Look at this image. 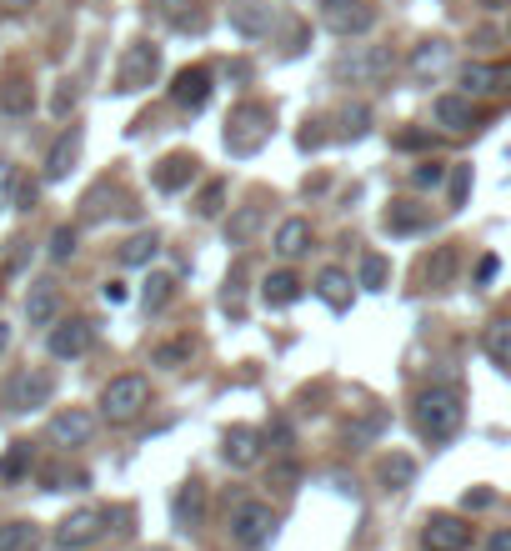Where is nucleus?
<instances>
[{"instance_id":"obj_31","label":"nucleus","mask_w":511,"mask_h":551,"mask_svg":"<svg viewBox=\"0 0 511 551\" xmlns=\"http://www.w3.org/2000/svg\"><path fill=\"white\" fill-rule=\"evenodd\" d=\"M31 466H36V446H31V441H11V451L0 456V481L16 486V481L31 476Z\"/></svg>"},{"instance_id":"obj_47","label":"nucleus","mask_w":511,"mask_h":551,"mask_svg":"<svg viewBox=\"0 0 511 551\" xmlns=\"http://www.w3.org/2000/svg\"><path fill=\"white\" fill-rule=\"evenodd\" d=\"M261 436H266V451H281V456H286V451H291V441H296L286 421H271V426H266Z\"/></svg>"},{"instance_id":"obj_13","label":"nucleus","mask_w":511,"mask_h":551,"mask_svg":"<svg viewBox=\"0 0 511 551\" xmlns=\"http://www.w3.org/2000/svg\"><path fill=\"white\" fill-rule=\"evenodd\" d=\"M91 341H96V321H86V316L56 321V326H51V336H46V346H51V356H56V361H76V356H86V351H91Z\"/></svg>"},{"instance_id":"obj_4","label":"nucleus","mask_w":511,"mask_h":551,"mask_svg":"<svg viewBox=\"0 0 511 551\" xmlns=\"http://www.w3.org/2000/svg\"><path fill=\"white\" fill-rule=\"evenodd\" d=\"M391 71H396L391 46H351V51L336 56V66H331V76H336V81H351V86H381Z\"/></svg>"},{"instance_id":"obj_41","label":"nucleus","mask_w":511,"mask_h":551,"mask_svg":"<svg viewBox=\"0 0 511 551\" xmlns=\"http://www.w3.org/2000/svg\"><path fill=\"white\" fill-rule=\"evenodd\" d=\"M226 211V181H206V191L196 196V216H221Z\"/></svg>"},{"instance_id":"obj_10","label":"nucleus","mask_w":511,"mask_h":551,"mask_svg":"<svg viewBox=\"0 0 511 551\" xmlns=\"http://www.w3.org/2000/svg\"><path fill=\"white\" fill-rule=\"evenodd\" d=\"M196 176H201V161H196L191 151H171V156H161V161L151 166V186H156L161 196H181V191H191Z\"/></svg>"},{"instance_id":"obj_33","label":"nucleus","mask_w":511,"mask_h":551,"mask_svg":"<svg viewBox=\"0 0 511 551\" xmlns=\"http://www.w3.org/2000/svg\"><path fill=\"white\" fill-rule=\"evenodd\" d=\"M0 551H41V526L36 521H6L0 526Z\"/></svg>"},{"instance_id":"obj_56","label":"nucleus","mask_w":511,"mask_h":551,"mask_svg":"<svg viewBox=\"0 0 511 551\" xmlns=\"http://www.w3.org/2000/svg\"><path fill=\"white\" fill-rule=\"evenodd\" d=\"M6 346H11V326H6V321H0V351H6Z\"/></svg>"},{"instance_id":"obj_38","label":"nucleus","mask_w":511,"mask_h":551,"mask_svg":"<svg viewBox=\"0 0 511 551\" xmlns=\"http://www.w3.org/2000/svg\"><path fill=\"white\" fill-rule=\"evenodd\" d=\"M191 361V336H176V341H161L156 351H151V366H161V371H181Z\"/></svg>"},{"instance_id":"obj_45","label":"nucleus","mask_w":511,"mask_h":551,"mask_svg":"<svg viewBox=\"0 0 511 551\" xmlns=\"http://www.w3.org/2000/svg\"><path fill=\"white\" fill-rule=\"evenodd\" d=\"M471 196V166H451V211H461Z\"/></svg>"},{"instance_id":"obj_51","label":"nucleus","mask_w":511,"mask_h":551,"mask_svg":"<svg viewBox=\"0 0 511 551\" xmlns=\"http://www.w3.org/2000/svg\"><path fill=\"white\" fill-rule=\"evenodd\" d=\"M491 501H496L491 491H466V496H461V506H466V511H481V506H491Z\"/></svg>"},{"instance_id":"obj_53","label":"nucleus","mask_w":511,"mask_h":551,"mask_svg":"<svg viewBox=\"0 0 511 551\" xmlns=\"http://www.w3.org/2000/svg\"><path fill=\"white\" fill-rule=\"evenodd\" d=\"M106 301H111V306L126 301V286H121V281H106Z\"/></svg>"},{"instance_id":"obj_30","label":"nucleus","mask_w":511,"mask_h":551,"mask_svg":"<svg viewBox=\"0 0 511 551\" xmlns=\"http://www.w3.org/2000/svg\"><path fill=\"white\" fill-rule=\"evenodd\" d=\"M376 481H381L386 491H401V486H411V481H416V461H411L406 451H391V456H381Z\"/></svg>"},{"instance_id":"obj_57","label":"nucleus","mask_w":511,"mask_h":551,"mask_svg":"<svg viewBox=\"0 0 511 551\" xmlns=\"http://www.w3.org/2000/svg\"><path fill=\"white\" fill-rule=\"evenodd\" d=\"M506 41H511V26H506Z\"/></svg>"},{"instance_id":"obj_39","label":"nucleus","mask_w":511,"mask_h":551,"mask_svg":"<svg viewBox=\"0 0 511 551\" xmlns=\"http://www.w3.org/2000/svg\"><path fill=\"white\" fill-rule=\"evenodd\" d=\"M446 176H451V166H446V161H436V156H426V161H416V166H411V186H416V191H436Z\"/></svg>"},{"instance_id":"obj_25","label":"nucleus","mask_w":511,"mask_h":551,"mask_svg":"<svg viewBox=\"0 0 511 551\" xmlns=\"http://www.w3.org/2000/svg\"><path fill=\"white\" fill-rule=\"evenodd\" d=\"M301 291H306V281H301L296 271H271V276L261 281V301H266L271 311L296 306V301H301Z\"/></svg>"},{"instance_id":"obj_22","label":"nucleus","mask_w":511,"mask_h":551,"mask_svg":"<svg viewBox=\"0 0 511 551\" xmlns=\"http://www.w3.org/2000/svg\"><path fill=\"white\" fill-rule=\"evenodd\" d=\"M436 126H441L446 136H461V131H471V126H476V106H471V96H461V91H451V96H436Z\"/></svg>"},{"instance_id":"obj_9","label":"nucleus","mask_w":511,"mask_h":551,"mask_svg":"<svg viewBox=\"0 0 511 551\" xmlns=\"http://www.w3.org/2000/svg\"><path fill=\"white\" fill-rule=\"evenodd\" d=\"M211 66H181L176 76H171V106H181V111H206L211 106Z\"/></svg>"},{"instance_id":"obj_5","label":"nucleus","mask_w":511,"mask_h":551,"mask_svg":"<svg viewBox=\"0 0 511 551\" xmlns=\"http://www.w3.org/2000/svg\"><path fill=\"white\" fill-rule=\"evenodd\" d=\"M226 531H231V541H236L241 551H261V546L276 536V511H271L266 501L246 496V501H236V506H231Z\"/></svg>"},{"instance_id":"obj_35","label":"nucleus","mask_w":511,"mask_h":551,"mask_svg":"<svg viewBox=\"0 0 511 551\" xmlns=\"http://www.w3.org/2000/svg\"><path fill=\"white\" fill-rule=\"evenodd\" d=\"M0 111H6V116H31L36 111L31 81H6V86H0Z\"/></svg>"},{"instance_id":"obj_52","label":"nucleus","mask_w":511,"mask_h":551,"mask_svg":"<svg viewBox=\"0 0 511 551\" xmlns=\"http://www.w3.org/2000/svg\"><path fill=\"white\" fill-rule=\"evenodd\" d=\"M486 551H511V531H491V541H486Z\"/></svg>"},{"instance_id":"obj_17","label":"nucleus","mask_w":511,"mask_h":551,"mask_svg":"<svg viewBox=\"0 0 511 551\" xmlns=\"http://www.w3.org/2000/svg\"><path fill=\"white\" fill-rule=\"evenodd\" d=\"M461 96H506L511 91V66H486V61H471V66H461Z\"/></svg>"},{"instance_id":"obj_19","label":"nucleus","mask_w":511,"mask_h":551,"mask_svg":"<svg viewBox=\"0 0 511 551\" xmlns=\"http://www.w3.org/2000/svg\"><path fill=\"white\" fill-rule=\"evenodd\" d=\"M81 146H86V131H81V126H66V131L56 136L51 156H46V181H66V176L76 171V161H81Z\"/></svg>"},{"instance_id":"obj_8","label":"nucleus","mask_w":511,"mask_h":551,"mask_svg":"<svg viewBox=\"0 0 511 551\" xmlns=\"http://www.w3.org/2000/svg\"><path fill=\"white\" fill-rule=\"evenodd\" d=\"M106 521H111V511H106V506H81V511L61 516V526H56V536H51V541H56L61 551H81V546L101 541Z\"/></svg>"},{"instance_id":"obj_6","label":"nucleus","mask_w":511,"mask_h":551,"mask_svg":"<svg viewBox=\"0 0 511 551\" xmlns=\"http://www.w3.org/2000/svg\"><path fill=\"white\" fill-rule=\"evenodd\" d=\"M156 76H161V46L131 41L126 56H121V66H116V91H121V96H136V91H146Z\"/></svg>"},{"instance_id":"obj_28","label":"nucleus","mask_w":511,"mask_h":551,"mask_svg":"<svg viewBox=\"0 0 511 551\" xmlns=\"http://www.w3.org/2000/svg\"><path fill=\"white\" fill-rule=\"evenodd\" d=\"M316 296H321L331 311H351V276H346L341 266H326V271L316 276Z\"/></svg>"},{"instance_id":"obj_34","label":"nucleus","mask_w":511,"mask_h":551,"mask_svg":"<svg viewBox=\"0 0 511 551\" xmlns=\"http://www.w3.org/2000/svg\"><path fill=\"white\" fill-rule=\"evenodd\" d=\"M386 421H391V416H386L381 406H366L361 416L346 421V441H376V436L386 431Z\"/></svg>"},{"instance_id":"obj_16","label":"nucleus","mask_w":511,"mask_h":551,"mask_svg":"<svg viewBox=\"0 0 511 551\" xmlns=\"http://www.w3.org/2000/svg\"><path fill=\"white\" fill-rule=\"evenodd\" d=\"M261 456H266V436H261L256 426H231V431L221 436V461H226V466L246 471V466H256Z\"/></svg>"},{"instance_id":"obj_2","label":"nucleus","mask_w":511,"mask_h":551,"mask_svg":"<svg viewBox=\"0 0 511 551\" xmlns=\"http://www.w3.org/2000/svg\"><path fill=\"white\" fill-rule=\"evenodd\" d=\"M271 126H276V111H271L266 101H241V106L226 116L221 141H226L231 156H256V151L271 141Z\"/></svg>"},{"instance_id":"obj_48","label":"nucleus","mask_w":511,"mask_h":551,"mask_svg":"<svg viewBox=\"0 0 511 551\" xmlns=\"http://www.w3.org/2000/svg\"><path fill=\"white\" fill-rule=\"evenodd\" d=\"M321 126H326V121H306V131L296 136V146H301V151H321V146H326V131H321Z\"/></svg>"},{"instance_id":"obj_29","label":"nucleus","mask_w":511,"mask_h":551,"mask_svg":"<svg viewBox=\"0 0 511 551\" xmlns=\"http://www.w3.org/2000/svg\"><path fill=\"white\" fill-rule=\"evenodd\" d=\"M481 351L496 371H511V321H491L481 331Z\"/></svg>"},{"instance_id":"obj_23","label":"nucleus","mask_w":511,"mask_h":551,"mask_svg":"<svg viewBox=\"0 0 511 551\" xmlns=\"http://www.w3.org/2000/svg\"><path fill=\"white\" fill-rule=\"evenodd\" d=\"M271 251H276L281 261H301V256L311 251V221H306V216H286V221L276 226Z\"/></svg>"},{"instance_id":"obj_46","label":"nucleus","mask_w":511,"mask_h":551,"mask_svg":"<svg viewBox=\"0 0 511 551\" xmlns=\"http://www.w3.org/2000/svg\"><path fill=\"white\" fill-rule=\"evenodd\" d=\"M76 101H81L76 81H61V86H56V96H51V111H56V116H71V111H76Z\"/></svg>"},{"instance_id":"obj_42","label":"nucleus","mask_w":511,"mask_h":551,"mask_svg":"<svg viewBox=\"0 0 511 551\" xmlns=\"http://www.w3.org/2000/svg\"><path fill=\"white\" fill-rule=\"evenodd\" d=\"M46 491H71V486H86V471H71V466H46L41 471Z\"/></svg>"},{"instance_id":"obj_49","label":"nucleus","mask_w":511,"mask_h":551,"mask_svg":"<svg viewBox=\"0 0 511 551\" xmlns=\"http://www.w3.org/2000/svg\"><path fill=\"white\" fill-rule=\"evenodd\" d=\"M36 196H41V186L26 181V176H16V211H36Z\"/></svg>"},{"instance_id":"obj_12","label":"nucleus","mask_w":511,"mask_h":551,"mask_svg":"<svg viewBox=\"0 0 511 551\" xmlns=\"http://www.w3.org/2000/svg\"><path fill=\"white\" fill-rule=\"evenodd\" d=\"M376 26V6L371 0H336V6H326V31L341 36V41H356Z\"/></svg>"},{"instance_id":"obj_36","label":"nucleus","mask_w":511,"mask_h":551,"mask_svg":"<svg viewBox=\"0 0 511 551\" xmlns=\"http://www.w3.org/2000/svg\"><path fill=\"white\" fill-rule=\"evenodd\" d=\"M386 281H391V261H386L381 251H361V281H356V286L386 291Z\"/></svg>"},{"instance_id":"obj_44","label":"nucleus","mask_w":511,"mask_h":551,"mask_svg":"<svg viewBox=\"0 0 511 551\" xmlns=\"http://www.w3.org/2000/svg\"><path fill=\"white\" fill-rule=\"evenodd\" d=\"M391 146H396V151H431L436 141H431V131H416V126H406V131H396V136H391Z\"/></svg>"},{"instance_id":"obj_54","label":"nucleus","mask_w":511,"mask_h":551,"mask_svg":"<svg viewBox=\"0 0 511 551\" xmlns=\"http://www.w3.org/2000/svg\"><path fill=\"white\" fill-rule=\"evenodd\" d=\"M0 6H6V11H31L36 0H0Z\"/></svg>"},{"instance_id":"obj_3","label":"nucleus","mask_w":511,"mask_h":551,"mask_svg":"<svg viewBox=\"0 0 511 551\" xmlns=\"http://www.w3.org/2000/svg\"><path fill=\"white\" fill-rule=\"evenodd\" d=\"M146 406H151V381L141 371H121V376H111L101 386V421H111V426L141 421Z\"/></svg>"},{"instance_id":"obj_21","label":"nucleus","mask_w":511,"mask_h":551,"mask_svg":"<svg viewBox=\"0 0 511 551\" xmlns=\"http://www.w3.org/2000/svg\"><path fill=\"white\" fill-rule=\"evenodd\" d=\"M56 316H61V286L46 276V281H31V291H26V321L31 326H56Z\"/></svg>"},{"instance_id":"obj_14","label":"nucleus","mask_w":511,"mask_h":551,"mask_svg":"<svg viewBox=\"0 0 511 551\" xmlns=\"http://www.w3.org/2000/svg\"><path fill=\"white\" fill-rule=\"evenodd\" d=\"M276 6L271 0H231V31L246 36V41H266L276 31Z\"/></svg>"},{"instance_id":"obj_1","label":"nucleus","mask_w":511,"mask_h":551,"mask_svg":"<svg viewBox=\"0 0 511 551\" xmlns=\"http://www.w3.org/2000/svg\"><path fill=\"white\" fill-rule=\"evenodd\" d=\"M411 421L421 431V441L431 446H446L461 426H466V406H461V391L451 386H426L416 401H411Z\"/></svg>"},{"instance_id":"obj_50","label":"nucleus","mask_w":511,"mask_h":551,"mask_svg":"<svg viewBox=\"0 0 511 551\" xmlns=\"http://www.w3.org/2000/svg\"><path fill=\"white\" fill-rule=\"evenodd\" d=\"M496 271H501V261H496V256H481V261H476V286H491Z\"/></svg>"},{"instance_id":"obj_40","label":"nucleus","mask_w":511,"mask_h":551,"mask_svg":"<svg viewBox=\"0 0 511 551\" xmlns=\"http://www.w3.org/2000/svg\"><path fill=\"white\" fill-rule=\"evenodd\" d=\"M366 131H371V106H361V101L346 106L341 111V141H361Z\"/></svg>"},{"instance_id":"obj_18","label":"nucleus","mask_w":511,"mask_h":551,"mask_svg":"<svg viewBox=\"0 0 511 551\" xmlns=\"http://www.w3.org/2000/svg\"><path fill=\"white\" fill-rule=\"evenodd\" d=\"M446 66H451V41H446V36L421 41V46L411 51V61H406V71H411V81H416V86H431Z\"/></svg>"},{"instance_id":"obj_27","label":"nucleus","mask_w":511,"mask_h":551,"mask_svg":"<svg viewBox=\"0 0 511 551\" xmlns=\"http://www.w3.org/2000/svg\"><path fill=\"white\" fill-rule=\"evenodd\" d=\"M381 226H386L391 236H416V231L426 226V206H416V201H391V206L381 211Z\"/></svg>"},{"instance_id":"obj_55","label":"nucleus","mask_w":511,"mask_h":551,"mask_svg":"<svg viewBox=\"0 0 511 551\" xmlns=\"http://www.w3.org/2000/svg\"><path fill=\"white\" fill-rule=\"evenodd\" d=\"M511 0H481V11H506Z\"/></svg>"},{"instance_id":"obj_15","label":"nucleus","mask_w":511,"mask_h":551,"mask_svg":"<svg viewBox=\"0 0 511 551\" xmlns=\"http://www.w3.org/2000/svg\"><path fill=\"white\" fill-rule=\"evenodd\" d=\"M46 436H51V446H86L91 436H96V416L86 411V406H66V411H56L51 416V426H46Z\"/></svg>"},{"instance_id":"obj_7","label":"nucleus","mask_w":511,"mask_h":551,"mask_svg":"<svg viewBox=\"0 0 511 551\" xmlns=\"http://www.w3.org/2000/svg\"><path fill=\"white\" fill-rule=\"evenodd\" d=\"M51 396H56V371H46V366H26V371H16L6 381L11 411H41Z\"/></svg>"},{"instance_id":"obj_26","label":"nucleus","mask_w":511,"mask_h":551,"mask_svg":"<svg viewBox=\"0 0 511 551\" xmlns=\"http://www.w3.org/2000/svg\"><path fill=\"white\" fill-rule=\"evenodd\" d=\"M171 516H176L181 531L201 526V516H206V486H201V481H186V486L176 491V501H171Z\"/></svg>"},{"instance_id":"obj_32","label":"nucleus","mask_w":511,"mask_h":551,"mask_svg":"<svg viewBox=\"0 0 511 551\" xmlns=\"http://www.w3.org/2000/svg\"><path fill=\"white\" fill-rule=\"evenodd\" d=\"M156 251H161V236H156V231H136V236L116 251V261H121V266H151Z\"/></svg>"},{"instance_id":"obj_37","label":"nucleus","mask_w":511,"mask_h":551,"mask_svg":"<svg viewBox=\"0 0 511 551\" xmlns=\"http://www.w3.org/2000/svg\"><path fill=\"white\" fill-rule=\"evenodd\" d=\"M171 296H176V276H166V271H156L151 281H146V291H141V306L156 316V311H166L171 306Z\"/></svg>"},{"instance_id":"obj_24","label":"nucleus","mask_w":511,"mask_h":551,"mask_svg":"<svg viewBox=\"0 0 511 551\" xmlns=\"http://www.w3.org/2000/svg\"><path fill=\"white\" fill-rule=\"evenodd\" d=\"M261 226H266V206H261V201L236 206V211H231V221H226V246H251Z\"/></svg>"},{"instance_id":"obj_11","label":"nucleus","mask_w":511,"mask_h":551,"mask_svg":"<svg viewBox=\"0 0 511 551\" xmlns=\"http://www.w3.org/2000/svg\"><path fill=\"white\" fill-rule=\"evenodd\" d=\"M471 546V521L451 516V511H436L426 516L421 526V551H466Z\"/></svg>"},{"instance_id":"obj_43","label":"nucleus","mask_w":511,"mask_h":551,"mask_svg":"<svg viewBox=\"0 0 511 551\" xmlns=\"http://www.w3.org/2000/svg\"><path fill=\"white\" fill-rule=\"evenodd\" d=\"M76 256V226H56L51 231V261L61 266V261H71Z\"/></svg>"},{"instance_id":"obj_20","label":"nucleus","mask_w":511,"mask_h":551,"mask_svg":"<svg viewBox=\"0 0 511 551\" xmlns=\"http://www.w3.org/2000/svg\"><path fill=\"white\" fill-rule=\"evenodd\" d=\"M456 271H461V246H456V241H446V246H431V256L421 261V286H431V291H446V286L456 281Z\"/></svg>"}]
</instances>
